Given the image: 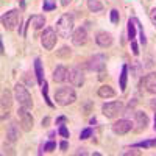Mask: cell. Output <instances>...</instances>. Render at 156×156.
<instances>
[{
	"instance_id": "cell-21",
	"label": "cell",
	"mask_w": 156,
	"mask_h": 156,
	"mask_svg": "<svg viewBox=\"0 0 156 156\" xmlns=\"http://www.w3.org/2000/svg\"><path fill=\"white\" fill-rule=\"evenodd\" d=\"M126 81H128V66H122V73H120V80H119V84H120V90L125 92L126 90Z\"/></svg>"
},
{
	"instance_id": "cell-28",
	"label": "cell",
	"mask_w": 156,
	"mask_h": 156,
	"mask_svg": "<svg viewBox=\"0 0 156 156\" xmlns=\"http://www.w3.org/2000/svg\"><path fill=\"white\" fill-rule=\"evenodd\" d=\"M92 133H94V129L90 128V126L89 128H84L83 131H81V134H80V139L81 140H86V139H89L90 136H92Z\"/></svg>"
},
{
	"instance_id": "cell-36",
	"label": "cell",
	"mask_w": 156,
	"mask_h": 156,
	"mask_svg": "<svg viewBox=\"0 0 156 156\" xmlns=\"http://www.w3.org/2000/svg\"><path fill=\"white\" fill-rule=\"evenodd\" d=\"M59 147H61L62 151H66V150H67V140H62L61 144H59Z\"/></svg>"
},
{
	"instance_id": "cell-22",
	"label": "cell",
	"mask_w": 156,
	"mask_h": 156,
	"mask_svg": "<svg viewBox=\"0 0 156 156\" xmlns=\"http://www.w3.org/2000/svg\"><path fill=\"white\" fill-rule=\"evenodd\" d=\"M134 37H136V22L131 17V19L128 20V41L129 42L134 41Z\"/></svg>"
},
{
	"instance_id": "cell-14",
	"label": "cell",
	"mask_w": 156,
	"mask_h": 156,
	"mask_svg": "<svg viewBox=\"0 0 156 156\" xmlns=\"http://www.w3.org/2000/svg\"><path fill=\"white\" fill-rule=\"evenodd\" d=\"M6 137L9 142H16L19 137H20V129H19V125L16 122H11L6 128Z\"/></svg>"
},
{
	"instance_id": "cell-39",
	"label": "cell",
	"mask_w": 156,
	"mask_h": 156,
	"mask_svg": "<svg viewBox=\"0 0 156 156\" xmlns=\"http://www.w3.org/2000/svg\"><path fill=\"white\" fill-rule=\"evenodd\" d=\"M76 154H87V153H86V148H80V150L76 151Z\"/></svg>"
},
{
	"instance_id": "cell-3",
	"label": "cell",
	"mask_w": 156,
	"mask_h": 156,
	"mask_svg": "<svg viewBox=\"0 0 156 156\" xmlns=\"http://www.w3.org/2000/svg\"><path fill=\"white\" fill-rule=\"evenodd\" d=\"M14 95H16V100L19 101V105L22 108H27V109H31L33 108V98L30 95V92L27 90L23 84H16L14 86Z\"/></svg>"
},
{
	"instance_id": "cell-27",
	"label": "cell",
	"mask_w": 156,
	"mask_h": 156,
	"mask_svg": "<svg viewBox=\"0 0 156 156\" xmlns=\"http://www.w3.org/2000/svg\"><path fill=\"white\" fill-rule=\"evenodd\" d=\"M42 9L44 11H53V9H56V3L53 2V0H44Z\"/></svg>"
},
{
	"instance_id": "cell-17",
	"label": "cell",
	"mask_w": 156,
	"mask_h": 156,
	"mask_svg": "<svg viewBox=\"0 0 156 156\" xmlns=\"http://www.w3.org/2000/svg\"><path fill=\"white\" fill-rule=\"evenodd\" d=\"M44 25H45V17L42 14H34V16H31L28 19V25H27V27H31L34 30H39V28H42Z\"/></svg>"
},
{
	"instance_id": "cell-7",
	"label": "cell",
	"mask_w": 156,
	"mask_h": 156,
	"mask_svg": "<svg viewBox=\"0 0 156 156\" xmlns=\"http://www.w3.org/2000/svg\"><path fill=\"white\" fill-rule=\"evenodd\" d=\"M56 31L53 28H45L42 36H41V44L45 50H53V47L56 45Z\"/></svg>"
},
{
	"instance_id": "cell-38",
	"label": "cell",
	"mask_w": 156,
	"mask_h": 156,
	"mask_svg": "<svg viewBox=\"0 0 156 156\" xmlns=\"http://www.w3.org/2000/svg\"><path fill=\"white\" fill-rule=\"evenodd\" d=\"M70 2H72V0H61V5H62V6H67Z\"/></svg>"
},
{
	"instance_id": "cell-4",
	"label": "cell",
	"mask_w": 156,
	"mask_h": 156,
	"mask_svg": "<svg viewBox=\"0 0 156 156\" xmlns=\"http://www.w3.org/2000/svg\"><path fill=\"white\" fill-rule=\"evenodd\" d=\"M2 25L6 30H14L17 25H20V14L17 9H11L2 16Z\"/></svg>"
},
{
	"instance_id": "cell-30",
	"label": "cell",
	"mask_w": 156,
	"mask_h": 156,
	"mask_svg": "<svg viewBox=\"0 0 156 156\" xmlns=\"http://www.w3.org/2000/svg\"><path fill=\"white\" fill-rule=\"evenodd\" d=\"M58 133H59V134H61V136H62L64 139H67V137L70 136V134H69V129L66 128V125H64V123H62V125H59V129H58Z\"/></svg>"
},
{
	"instance_id": "cell-5",
	"label": "cell",
	"mask_w": 156,
	"mask_h": 156,
	"mask_svg": "<svg viewBox=\"0 0 156 156\" xmlns=\"http://www.w3.org/2000/svg\"><path fill=\"white\" fill-rule=\"evenodd\" d=\"M17 117H19V125H20V128L23 129V131H31L33 129V125H34V119H33V115H31V112H28V109L27 108H19V111H17Z\"/></svg>"
},
{
	"instance_id": "cell-25",
	"label": "cell",
	"mask_w": 156,
	"mask_h": 156,
	"mask_svg": "<svg viewBox=\"0 0 156 156\" xmlns=\"http://www.w3.org/2000/svg\"><path fill=\"white\" fill-rule=\"evenodd\" d=\"M42 95H44V100H45V103L50 106V108H53V103H51V100L48 98V84H47V81H44L42 84Z\"/></svg>"
},
{
	"instance_id": "cell-41",
	"label": "cell",
	"mask_w": 156,
	"mask_h": 156,
	"mask_svg": "<svg viewBox=\"0 0 156 156\" xmlns=\"http://www.w3.org/2000/svg\"><path fill=\"white\" fill-rule=\"evenodd\" d=\"M125 154H126V156H128V154H139V153H137V151H126V153H125Z\"/></svg>"
},
{
	"instance_id": "cell-9",
	"label": "cell",
	"mask_w": 156,
	"mask_h": 156,
	"mask_svg": "<svg viewBox=\"0 0 156 156\" xmlns=\"http://www.w3.org/2000/svg\"><path fill=\"white\" fill-rule=\"evenodd\" d=\"M111 129H112V133H114V134L123 136V134L129 133V131L133 129V123H131V120H128V119H119L117 122L112 123Z\"/></svg>"
},
{
	"instance_id": "cell-23",
	"label": "cell",
	"mask_w": 156,
	"mask_h": 156,
	"mask_svg": "<svg viewBox=\"0 0 156 156\" xmlns=\"http://www.w3.org/2000/svg\"><path fill=\"white\" fill-rule=\"evenodd\" d=\"M87 8L92 12H100L103 9V5L98 2V0H87Z\"/></svg>"
},
{
	"instance_id": "cell-6",
	"label": "cell",
	"mask_w": 156,
	"mask_h": 156,
	"mask_svg": "<svg viewBox=\"0 0 156 156\" xmlns=\"http://www.w3.org/2000/svg\"><path fill=\"white\" fill-rule=\"evenodd\" d=\"M122 111H123L122 101H108V103H105V105L101 106L103 115L108 117V119H114V117H117Z\"/></svg>"
},
{
	"instance_id": "cell-15",
	"label": "cell",
	"mask_w": 156,
	"mask_h": 156,
	"mask_svg": "<svg viewBox=\"0 0 156 156\" xmlns=\"http://www.w3.org/2000/svg\"><path fill=\"white\" fill-rule=\"evenodd\" d=\"M95 42H97L100 47L106 48V47H109V45L112 44V36H111L109 33H106V31H100V33H97V36H95Z\"/></svg>"
},
{
	"instance_id": "cell-12",
	"label": "cell",
	"mask_w": 156,
	"mask_h": 156,
	"mask_svg": "<svg viewBox=\"0 0 156 156\" xmlns=\"http://www.w3.org/2000/svg\"><path fill=\"white\" fill-rule=\"evenodd\" d=\"M142 84H144L147 92L156 94V72H150L148 75H145L142 80Z\"/></svg>"
},
{
	"instance_id": "cell-20",
	"label": "cell",
	"mask_w": 156,
	"mask_h": 156,
	"mask_svg": "<svg viewBox=\"0 0 156 156\" xmlns=\"http://www.w3.org/2000/svg\"><path fill=\"white\" fill-rule=\"evenodd\" d=\"M114 95H115V90H114L111 86L103 84V86L98 87V97H101V98H111V97H114Z\"/></svg>"
},
{
	"instance_id": "cell-26",
	"label": "cell",
	"mask_w": 156,
	"mask_h": 156,
	"mask_svg": "<svg viewBox=\"0 0 156 156\" xmlns=\"http://www.w3.org/2000/svg\"><path fill=\"white\" fill-rule=\"evenodd\" d=\"M56 148V142L55 140H48L47 144H44V147L39 150V153H42V151H53Z\"/></svg>"
},
{
	"instance_id": "cell-35",
	"label": "cell",
	"mask_w": 156,
	"mask_h": 156,
	"mask_svg": "<svg viewBox=\"0 0 156 156\" xmlns=\"http://www.w3.org/2000/svg\"><path fill=\"white\" fill-rule=\"evenodd\" d=\"M67 122V117L66 115H61V117H58L56 119V125H62V123H66Z\"/></svg>"
},
{
	"instance_id": "cell-40",
	"label": "cell",
	"mask_w": 156,
	"mask_h": 156,
	"mask_svg": "<svg viewBox=\"0 0 156 156\" xmlns=\"http://www.w3.org/2000/svg\"><path fill=\"white\" fill-rule=\"evenodd\" d=\"M48 122H50V119H48V117H45V119L42 120V126H47V125H48Z\"/></svg>"
},
{
	"instance_id": "cell-24",
	"label": "cell",
	"mask_w": 156,
	"mask_h": 156,
	"mask_svg": "<svg viewBox=\"0 0 156 156\" xmlns=\"http://www.w3.org/2000/svg\"><path fill=\"white\" fill-rule=\"evenodd\" d=\"M133 147L136 148H150V147H156V139H150V140H144V142H137Z\"/></svg>"
},
{
	"instance_id": "cell-18",
	"label": "cell",
	"mask_w": 156,
	"mask_h": 156,
	"mask_svg": "<svg viewBox=\"0 0 156 156\" xmlns=\"http://www.w3.org/2000/svg\"><path fill=\"white\" fill-rule=\"evenodd\" d=\"M67 80V69L64 66H58L53 70V81L55 83H62Z\"/></svg>"
},
{
	"instance_id": "cell-34",
	"label": "cell",
	"mask_w": 156,
	"mask_h": 156,
	"mask_svg": "<svg viewBox=\"0 0 156 156\" xmlns=\"http://www.w3.org/2000/svg\"><path fill=\"white\" fill-rule=\"evenodd\" d=\"M28 75H30V73H27V75H25V81H27V84H28V86H33V84H34L33 75H31V76H28Z\"/></svg>"
},
{
	"instance_id": "cell-42",
	"label": "cell",
	"mask_w": 156,
	"mask_h": 156,
	"mask_svg": "<svg viewBox=\"0 0 156 156\" xmlns=\"http://www.w3.org/2000/svg\"><path fill=\"white\" fill-rule=\"evenodd\" d=\"M153 128H154V131H156V112H154V125H153Z\"/></svg>"
},
{
	"instance_id": "cell-37",
	"label": "cell",
	"mask_w": 156,
	"mask_h": 156,
	"mask_svg": "<svg viewBox=\"0 0 156 156\" xmlns=\"http://www.w3.org/2000/svg\"><path fill=\"white\" fill-rule=\"evenodd\" d=\"M150 108L154 109V112H156V98H151L150 100Z\"/></svg>"
},
{
	"instance_id": "cell-10",
	"label": "cell",
	"mask_w": 156,
	"mask_h": 156,
	"mask_svg": "<svg viewBox=\"0 0 156 156\" xmlns=\"http://www.w3.org/2000/svg\"><path fill=\"white\" fill-rule=\"evenodd\" d=\"M67 80L72 86L75 87H80L84 84V73L78 69V67H70L67 70Z\"/></svg>"
},
{
	"instance_id": "cell-13",
	"label": "cell",
	"mask_w": 156,
	"mask_h": 156,
	"mask_svg": "<svg viewBox=\"0 0 156 156\" xmlns=\"http://www.w3.org/2000/svg\"><path fill=\"white\" fill-rule=\"evenodd\" d=\"M11 94L8 90H3L2 92V120H5L6 117L9 115V109H11Z\"/></svg>"
},
{
	"instance_id": "cell-29",
	"label": "cell",
	"mask_w": 156,
	"mask_h": 156,
	"mask_svg": "<svg viewBox=\"0 0 156 156\" xmlns=\"http://www.w3.org/2000/svg\"><path fill=\"white\" fill-rule=\"evenodd\" d=\"M111 22L112 23H119V20H120V14H119V11L117 9H111Z\"/></svg>"
},
{
	"instance_id": "cell-11",
	"label": "cell",
	"mask_w": 156,
	"mask_h": 156,
	"mask_svg": "<svg viewBox=\"0 0 156 156\" xmlns=\"http://www.w3.org/2000/svg\"><path fill=\"white\" fill-rule=\"evenodd\" d=\"M70 37H72V44H73V45H76V47L84 45V44L87 42V39H89L86 27H80V28L73 30V33H72Z\"/></svg>"
},
{
	"instance_id": "cell-8",
	"label": "cell",
	"mask_w": 156,
	"mask_h": 156,
	"mask_svg": "<svg viewBox=\"0 0 156 156\" xmlns=\"http://www.w3.org/2000/svg\"><path fill=\"white\" fill-rule=\"evenodd\" d=\"M106 66V56L103 53H97L87 61V69L92 72H103Z\"/></svg>"
},
{
	"instance_id": "cell-32",
	"label": "cell",
	"mask_w": 156,
	"mask_h": 156,
	"mask_svg": "<svg viewBox=\"0 0 156 156\" xmlns=\"http://www.w3.org/2000/svg\"><path fill=\"white\" fill-rule=\"evenodd\" d=\"M150 20H151V23L156 27V8H153V9L150 11Z\"/></svg>"
},
{
	"instance_id": "cell-31",
	"label": "cell",
	"mask_w": 156,
	"mask_h": 156,
	"mask_svg": "<svg viewBox=\"0 0 156 156\" xmlns=\"http://www.w3.org/2000/svg\"><path fill=\"white\" fill-rule=\"evenodd\" d=\"M56 55H58V56H70V48H67V47H61V50L56 51Z\"/></svg>"
},
{
	"instance_id": "cell-16",
	"label": "cell",
	"mask_w": 156,
	"mask_h": 156,
	"mask_svg": "<svg viewBox=\"0 0 156 156\" xmlns=\"http://www.w3.org/2000/svg\"><path fill=\"white\" fill-rule=\"evenodd\" d=\"M134 119H136V125H137V131H142V129H145L147 125H148V115L142 111H136L134 112Z\"/></svg>"
},
{
	"instance_id": "cell-33",
	"label": "cell",
	"mask_w": 156,
	"mask_h": 156,
	"mask_svg": "<svg viewBox=\"0 0 156 156\" xmlns=\"http://www.w3.org/2000/svg\"><path fill=\"white\" fill-rule=\"evenodd\" d=\"M131 50H133V55H139V47H137V44H136V41H131Z\"/></svg>"
},
{
	"instance_id": "cell-1",
	"label": "cell",
	"mask_w": 156,
	"mask_h": 156,
	"mask_svg": "<svg viewBox=\"0 0 156 156\" xmlns=\"http://www.w3.org/2000/svg\"><path fill=\"white\" fill-rule=\"evenodd\" d=\"M55 30L59 37H70L73 33V16L72 14H62L55 25Z\"/></svg>"
},
{
	"instance_id": "cell-2",
	"label": "cell",
	"mask_w": 156,
	"mask_h": 156,
	"mask_svg": "<svg viewBox=\"0 0 156 156\" xmlns=\"http://www.w3.org/2000/svg\"><path fill=\"white\" fill-rule=\"evenodd\" d=\"M75 100H76V94H75V90L69 86L59 87L55 92V101L59 106H69V105H72V103H75Z\"/></svg>"
},
{
	"instance_id": "cell-19",
	"label": "cell",
	"mask_w": 156,
	"mask_h": 156,
	"mask_svg": "<svg viewBox=\"0 0 156 156\" xmlns=\"http://www.w3.org/2000/svg\"><path fill=\"white\" fill-rule=\"evenodd\" d=\"M34 75H36V81L39 84H42L45 80H44V67H42V61L36 58L34 59Z\"/></svg>"
}]
</instances>
